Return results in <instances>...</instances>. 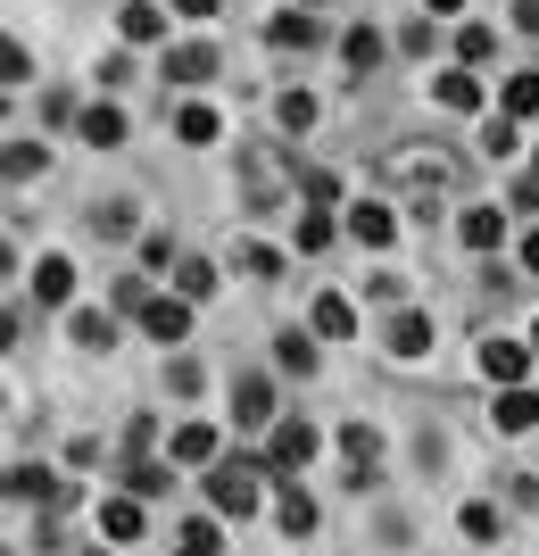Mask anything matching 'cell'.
I'll return each mask as SVG.
<instances>
[{"label": "cell", "instance_id": "34", "mask_svg": "<svg viewBox=\"0 0 539 556\" xmlns=\"http://www.w3.org/2000/svg\"><path fill=\"white\" fill-rule=\"evenodd\" d=\"M92 225H100V232H108V241H125V232H133V208H125V200H108V208H100V216H92Z\"/></svg>", "mask_w": 539, "mask_h": 556}, {"label": "cell", "instance_id": "22", "mask_svg": "<svg viewBox=\"0 0 539 556\" xmlns=\"http://www.w3.org/2000/svg\"><path fill=\"white\" fill-rule=\"evenodd\" d=\"M465 250H498V208H465Z\"/></svg>", "mask_w": 539, "mask_h": 556}, {"label": "cell", "instance_id": "11", "mask_svg": "<svg viewBox=\"0 0 539 556\" xmlns=\"http://www.w3.org/2000/svg\"><path fill=\"white\" fill-rule=\"evenodd\" d=\"M233 407H241L233 424H249V432H258V424H274V391H266L258 374H249V382H241V391H233Z\"/></svg>", "mask_w": 539, "mask_h": 556}, {"label": "cell", "instance_id": "31", "mask_svg": "<svg viewBox=\"0 0 539 556\" xmlns=\"http://www.w3.org/2000/svg\"><path fill=\"white\" fill-rule=\"evenodd\" d=\"M175 556H216V523H183V532H175Z\"/></svg>", "mask_w": 539, "mask_h": 556}, {"label": "cell", "instance_id": "30", "mask_svg": "<svg viewBox=\"0 0 539 556\" xmlns=\"http://www.w3.org/2000/svg\"><path fill=\"white\" fill-rule=\"evenodd\" d=\"M274 116L291 125V134H307V125H316V100H307V92H282V100H274Z\"/></svg>", "mask_w": 539, "mask_h": 556}, {"label": "cell", "instance_id": "39", "mask_svg": "<svg viewBox=\"0 0 539 556\" xmlns=\"http://www.w3.org/2000/svg\"><path fill=\"white\" fill-rule=\"evenodd\" d=\"M515 25H523V34H539V0H523V9H515Z\"/></svg>", "mask_w": 539, "mask_h": 556}, {"label": "cell", "instance_id": "26", "mask_svg": "<svg viewBox=\"0 0 539 556\" xmlns=\"http://www.w3.org/2000/svg\"><path fill=\"white\" fill-rule=\"evenodd\" d=\"M9 184H25V175H42V141H9Z\"/></svg>", "mask_w": 539, "mask_h": 556}, {"label": "cell", "instance_id": "6", "mask_svg": "<svg viewBox=\"0 0 539 556\" xmlns=\"http://www.w3.org/2000/svg\"><path fill=\"white\" fill-rule=\"evenodd\" d=\"M523 366H531V349H523V341H482V374H490V382H506V391H515Z\"/></svg>", "mask_w": 539, "mask_h": 556}, {"label": "cell", "instance_id": "18", "mask_svg": "<svg viewBox=\"0 0 539 556\" xmlns=\"http://www.w3.org/2000/svg\"><path fill=\"white\" fill-rule=\"evenodd\" d=\"M531 424H539V399H531V391L515 382V391L498 399V432H531Z\"/></svg>", "mask_w": 539, "mask_h": 556}, {"label": "cell", "instance_id": "5", "mask_svg": "<svg viewBox=\"0 0 539 556\" xmlns=\"http://www.w3.org/2000/svg\"><path fill=\"white\" fill-rule=\"evenodd\" d=\"M141 325H150V341L175 349V341L191 332V300H150V307H141Z\"/></svg>", "mask_w": 539, "mask_h": 556}, {"label": "cell", "instance_id": "36", "mask_svg": "<svg viewBox=\"0 0 539 556\" xmlns=\"http://www.w3.org/2000/svg\"><path fill=\"white\" fill-rule=\"evenodd\" d=\"M241 275H258V282H266V275H282V257H274V250H258V241H249V250H241Z\"/></svg>", "mask_w": 539, "mask_h": 556}, {"label": "cell", "instance_id": "13", "mask_svg": "<svg viewBox=\"0 0 539 556\" xmlns=\"http://www.w3.org/2000/svg\"><path fill=\"white\" fill-rule=\"evenodd\" d=\"M316 332H324V341H349V332H357V307L341 300V291H324V300H316Z\"/></svg>", "mask_w": 539, "mask_h": 556}, {"label": "cell", "instance_id": "20", "mask_svg": "<svg viewBox=\"0 0 539 556\" xmlns=\"http://www.w3.org/2000/svg\"><path fill=\"white\" fill-rule=\"evenodd\" d=\"M282 532H291V540H299V532H316V498H307V490H282Z\"/></svg>", "mask_w": 539, "mask_h": 556}, {"label": "cell", "instance_id": "42", "mask_svg": "<svg viewBox=\"0 0 539 556\" xmlns=\"http://www.w3.org/2000/svg\"><path fill=\"white\" fill-rule=\"evenodd\" d=\"M423 9H457V0H423Z\"/></svg>", "mask_w": 539, "mask_h": 556}, {"label": "cell", "instance_id": "8", "mask_svg": "<svg viewBox=\"0 0 539 556\" xmlns=\"http://www.w3.org/2000/svg\"><path fill=\"white\" fill-rule=\"evenodd\" d=\"M208 75H216V50H208V42L166 50V84H208Z\"/></svg>", "mask_w": 539, "mask_h": 556}, {"label": "cell", "instance_id": "28", "mask_svg": "<svg viewBox=\"0 0 539 556\" xmlns=\"http://www.w3.org/2000/svg\"><path fill=\"white\" fill-rule=\"evenodd\" d=\"M175 282H183V300H208V291H216L208 257H183V266H175Z\"/></svg>", "mask_w": 539, "mask_h": 556}, {"label": "cell", "instance_id": "14", "mask_svg": "<svg viewBox=\"0 0 539 556\" xmlns=\"http://www.w3.org/2000/svg\"><path fill=\"white\" fill-rule=\"evenodd\" d=\"M175 465H216V424H183L175 432Z\"/></svg>", "mask_w": 539, "mask_h": 556}, {"label": "cell", "instance_id": "19", "mask_svg": "<svg viewBox=\"0 0 539 556\" xmlns=\"http://www.w3.org/2000/svg\"><path fill=\"white\" fill-rule=\"evenodd\" d=\"M100 532L108 540H141V498H108V507H100Z\"/></svg>", "mask_w": 539, "mask_h": 556}, {"label": "cell", "instance_id": "37", "mask_svg": "<svg viewBox=\"0 0 539 556\" xmlns=\"http://www.w3.org/2000/svg\"><path fill=\"white\" fill-rule=\"evenodd\" d=\"M482 150H498V159H506V150H515V116H490V134H482Z\"/></svg>", "mask_w": 539, "mask_h": 556}, {"label": "cell", "instance_id": "4", "mask_svg": "<svg viewBox=\"0 0 539 556\" xmlns=\"http://www.w3.org/2000/svg\"><path fill=\"white\" fill-rule=\"evenodd\" d=\"M349 232L365 241V250H390V232H399V216L382 208V200H357V208H349Z\"/></svg>", "mask_w": 539, "mask_h": 556}, {"label": "cell", "instance_id": "25", "mask_svg": "<svg viewBox=\"0 0 539 556\" xmlns=\"http://www.w3.org/2000/svg\"><path fill=\"white\" fill-rule=\"evenodd\" d=\"M175 134H183V141H216V109H208V100H191V109L175 116Z\"/></svg>", "mask_w": 539, "mask_h": 556}, {"label": "cell", "instance_id": "33", "mask_svg": "<svg viewBox=\"0 0 539 556\" xmlns=\"http://www.w3.org/2000/svg\"><path fill=\"white\" fill-rule=\"evenodd\" d=\"M125 482H133V498H158V490L175 482V473H166V465H133V473H125Z\"/></svg>", "mask_w": 539, "mask_h": 556}, {"label": "cell", "instance_id": "24", "mask_svg": "<svg viewBox=\"0 0 539 556\" xmlns=\"http://www.w3.org/2000/svg\"><path fill=\"white\" fill-rule=\"evenodd\" d=\"M266 34H274L282 50H291V42H299V50H307V42H324V25H316V17H274Z\"/></svg>", "mask_w": 539, "mask_h": 556}, {"label": "cell", "instance_id": "21", "mask_svg": "<svg viewBox=\"0 0 539 556\" xmlns=\"http://www.w3.org/2000/svg\"><path fill=\"white\" fill-rule=\"evenodd\" d=\"M274 366H282V374H316V349H307V332H282V341H274Z\"/></svg>", "mask_w": 539, "mask_h": 556}, {"label": "cell", "instance_id": "12", "mask_svg": "<svg viewBox=\"0 0 539 556\" xmlns=\"http://www.w3.org/2000/svg\"><path fill=\"white\" fill-rule=\"evenodd\" d=\"M84 141H92V150H117V141H125V116L108 109V100H92V109H84Z\"/></svg>", "mask_w": 539, "mask_h": 556}, {"label": "cell", "instance_id": "38", "mask_svg": "<svg viewBox=\"0 0 539 556\" xmlns=\"http://www.w3.org/2000/svg\"><path fill=\"white\" fill-rule=\"evenodd\" d=\"M324 241H332V225H324V216H299V250L316 257V250H324Z\"/></svg>", "mask_w": 539, "mask_h": 556}, {"label": "cell", "instance_id": "3", "mask_svg": "<svg viewBox=\"0 0 539 556\" xmlns=\"http://www.w3.org/2000/svg\"><path fill=\"white\" fill-rule=\"evenodd\" d=\"M266 457H274V473H299V465L316 457V424H274V448H266Z\"/></svg>", "mask_w": 539, "mask_h": 556}, {"label": "cell", "instance_id": "10", "mask_svg": "<svg viewBox=\"0 0 539 556\" xmlns=\"http://www.w3.org/2000/svg\"><path fill=\"white\" fill-rule=\"evenodd\" d=\"M432 92H440V109H482V84H473V67L432 75Z\"/></svg>", "mask_w": 539, "mask_h": 556}, {"label": "cell", "instance_id": "29", "mask_svg": "<svg viewBox=\"0 0 539 556\" xmlns=\"http://www.w3.org/2000/svg\"><path fill=\"white\" fill-rule=\"evenodd\" d=\"M341 50H349V67L365 75V67H374V59H382V34H374V25H357V34H349V42H341Z\"/></svg>", "mask_w": 539, "mask_h": 556}, {"label": "cell", "instance_id": "27", "mask_svg": "<svg viewBox=\"0 0 539 556\" xmlns=\"http://www.w3.org/2000/svg\"><path fill=\"white\" fill-rule=\"evenodd\" d=\"M498 116H539V75H515V84H506V109Z\"/></svg>", "mask_w": 539, "mask_h": 556}, {"label": "cell", "instance_id": "15", "mask_svg": "<svg viewBox=\"0 0 539 556\" xmlns=\"http://www.w3.org/2000/svg\"><path fill=\"white\" fill-rule=\"evenodd\" d=\"M67 291H75V266H67V257H42V266H34V300H50V307H59Z\"/></svg>", "mask_w": 539, "mask_h": 556}, {"label": "cell", "instance_id": "17", "mask_svg": "<svg viewBox=\"0 0 539 556\" xmlns=\"http://www.w3.org/2000/svg\"><path fill=\"white\" fill-rule=\"evenodd\" d=\"M75 349H117V325H108V316H100V307H75Z\"/></svg>", "mask_w": 539, "mask_h": 556}, {"label": "cell", "instance_id": "32", "mask_svg": "<svg viewBox=\"0 0 539 556\" xmlns=\"http://www.w3.org/2000/svg\"><path fill=\"white\" fill-rule=\"evenodd\" d=\"M490 50H498L490 25H465V34H457V59H465V67H473V59H490Z\"/></svg>", "mask_w": 539, "mask_h": 556}, {"label": "cell", "instance_id": "43", "mask_svg": "<svg viewBox=\"0 0 539 556\" xmlns=\"http://www.w3.org/2000/svg\"><path fill=\"white\" fill-rule=\"evenodd\" d=\"M531 349H539V325H531Z\"/></svg>", "mask_w": 539, "mask_h": 556}, {"label": "cell", "instance_id": "1", "mask_svg": "<svg viewBox=\"0 0 539 556\" xmlns=\"http://www.w3.org/2000/svg\"><path fill=\"white\" fill-rule=\"evenodd\" d=\"M382 166H390V184L423 191V200L457 184V159H448V150H423V141H407V150H390V159H382Z\"/></svg>", "mask_w": 539, "mask_h": 556}, {"label": "cell", "instance_id": "41", "mask_svg": "<svg viewBox=\"0 0 539 556\" xmlns=\"http://www.w3.org/2000/svg\"><path fill=\"white\" fill-rule=\"evenodd\" d=\"M523 275H539V232H531V241H523Z\"/></svg>", "mask_w": 539, "mask_h": 556}, {"label": "cell", "instance_id": "7", "mask_svg": "<svg viewBox=\"0 0 539 556\" xmlns=\"http://www.w3.org/2000/svg\"><path fill=\"white\" fill-rule=\"evenodd\" d=\"M423 349H432V316H423V307H399V316H390V357H423Z\"/></svg>", "mask_w": 539, "mask_h": 556}, {"label": "cell", "instance_id": "40", "mask_svg": "<svg viewBox=\"0 0 539 556\" xmlns=\"http://www.w3.org/2000/svg\"><path fill=\"white\" fill-rule=\"evenodd\" d=\"M175 9H183V17H216V0H175Z\"/></svg>", "mask_w": 539, "mask_h": 556}, {"label": "cell", "instance_id": "23", "mask_svg": "<svg viewBox=\"0 0 539 556\" xmlns=\"http://www.w3.org/2000/svg\"><path fill=\"white\" fill-rule=\"evenodd\" d=\"M50 490L59 482H50L42 465H9V498H50Z\"/></svg>", "mask_w": 539, "mask_h": 556}, {"label": "cell", "instance_id": "9", "mask_svg": "<svg viewBox=\"0 0 539 556\" xmlns=\"http://www.w3.org/2000/svg\"><path fill=\"white\" fill-rule=\"evenodd\" d=\"M341 448H349V465H357V490H365V473L382 465V432H374V424H341Z\"/></svg>", "mask_w": 539, "mask_h": 556}, {"label": "cell", "instance_id": "16", "mask_svg": "<svg viewBox=\"0 0 539 556\" xmlns=\"http://www.w3.org/2000/svg\"><path fill=\"white\" fill-rule=\"evenodd\" d=\"M117 25H125V42H158V34H166V17L150 9V0H125V9H117Z\"/></svg>", "mask_w": 539, "mask_h": 556}, {"label": "cell", "instance_id": "35", "mask_svg": "<svg viewBox=\"0 0 539 556\" xmlns=\"http://www.w3.org/2000/svg\"><path fill=\"white\" fill-rule=\"evenodd\" d=\"M465 540H498V507H482V498H473V507H465Z\"/></svg>", "mask_w": 539, "mask_h": 556}, {"label": "cell", "instance_id": "2", "mask_svg": "<svg viewBox=\"0 0 539 556\" xmlns=\"http://www.w3.org/2000/svg\"><path fill=\"white\" fill-rule=\"evenodd\" d=\"M208 507L233 515V523H241V515H258V473H249V465H216V473H208Z\"/></svg>", "mask_w": 539, "mask_h": 556}]
</instances>
